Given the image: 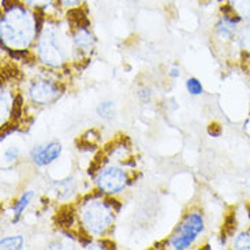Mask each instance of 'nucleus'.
<instances>
[{
  "instance_id": "obj_1",
  "label": "nucleus",
  "mask_w": 250,
  "mask_h": 250,
  "mask_svg": "<svg viewBox=\"0 0 250 250\" xmlns=\"http://www.w3.org/2000/svg\"><path fill=\"white\" fill-rule=\"evenodd\" d=\"M204 230V219L200 213H190L186 216L185 222L181 224L174 237L171 239V245L174 249H188L190 245L196 241L200 232Z\"/></svg>"
},
{
  "instance_id": "obj_2",
  "label": "nucleus",
  "mask_w": 250,
  "mask_h": 250,
  "mask_svg": "<svg viewBox=\"0 0 250 250\" xmlns=\"http://www.w3.org/2000/svg\"><path fill=\"white\" fill-rule=\"evenodd\" d=\"M83 220L89 230L92 232H102L109 226L111 222V216L107 208L102 205V204H93L86 208L85 215H83Z\"/></svg>"
},
{
  "instance_id": "obj_3",
  "label": "nucleus",
  "mask_w": 250,
  "mask_h": 250,
  "mask_svg": "<svg viewBox=\"0 0 250 250\" xmlns=\"http://www.w3.org/2000/svg\"><path fill=\"white\" fill-rule=\"evenodd\" d=\"M97 183L104 193H118L126 186V174L121 168L109 167L99 175Z\"/></svg>"
},
{
  "instance_id": "obj_4",
  "label": "nucleus",
  "mask_w": 250,
  "mask_h": 250,
  "mask_svg": "<svg viewBox=\"0 0 250 250\" xmlns=\"http://www.w3.org/2000/svg\"><path fill=\"white\" fill-rule=\"evenodd\" d=\"M62 152V145L59 142H51L45 146H39L34 149L33 160L37 166H47L55 162Z\"/></svg>"
},
{
  "instance_id": "obj_5",
  "label": "nucleus",
  "mask_w": 250,
  "mask_h": 250,
  "mask_svg": "<svg viewBox=\"0 0 250 250\" xmlns=\"http://www.w3.org/2000/svg\"><path fill=\"white\" fill-rule=\"evenodd\" d=\"M30 95L34 102L47 103L51 100L52 96L56 95V90L48 83H40V85H34L30 90Z\"/></svg>"
},
{
  "instance_id": "obj_6",
  "label": "nucleus",
  "mask_w": 250,
  "mask_h": 250,
  "mask_svg": "<svg viewBox=\"0 0 250 250\" xmlns=\"http://www.w3.org/2000/svg\"><path fill=\"white\" fill-rule=\"evenodd\" d=\"M67 17L68 20L71 21L75 26L80 27V29H85L86 26H89L88 18H86V15H85V13L82 11L81 8H73V10H70Z\"/></svg>"
},
{
  "instance_id": "obj_7",
  "label": "nucleus",
  "mask_w": 250,
  "mask_h": 250,
  "mask_svg": "<svg viewBox=\"0 0 250 250\" xmlns=\"http://www.w3.org/2000/svg\"><path fill=\"white\" fill-rule=\"evenodd\" d=\"M56 220H58V224L62 226V227H70V226H73V223H74V210H73V208H70V207L62 208L59 210V213H58Z\"/></svg>"
},
{
  "instance_id": "obj_8",
  "label": "nucleus",
  "mask_w": 250,
  "mask_h": 250,
  "mask_svg": "<svg viewBox=\"0 0 250 250\" xmlns=\"http://www.w3.org/2000/svg\"><path fill=\"white\" fill-rule=\"evenodd\" d=\"M32 197H33V193H32V191H27V193H25V194L21 197L20 200L15 203V207H14V222H18L21 213H22L23 209H25L27 205H29L30 200H32Z\"/></svg>"
},
{
  "instance_id": "obj_9",
  "label": "nucleus",
  "mask_w": 250,
  "mask_h": 250,
  "mask_svg": "<svg viewBox=\"0 0 250 250\" xmlns=\"http://www.w3.org/2000/svg\"><path fill=\"white\" fill-rule=\"evenodd\" d=\"M232 8H235L242 18L250 20V0H231Z\"/></svg>"
},
{
  "instance_id": "obj_10",
  "label": "nucleus",
  "mask_w": 250,
  "mask_h": 250,
  "mask_svg": "<svg viewBox=\"0 0 250 250\" xmlns=\"http://www.w3.org/2000/svg\"><path fill=\"white\" fill-rule=\"evenodd\" d=\"M1 249H22L23 248V238L22 237H8L1 239Z\"/></svg>"
},
{
  "instance_id": "obj_11",
  "label": "nucleus",
  "mask_w": 250,
  "mask_h": 250,
  "mask_svg": "<svg viewBox=\"0 0 250 250\" xmlns=\"http://www.w3.org/2000/svg\"><path fill=\"white\" fill-rule=\"evenodd\" d=\"M235 249L250 250V232H242L239 234L234 241Z\"/></svg>"
},
{
  "instance_id": "obj_12",
  "label": "nucleus",
  "mask_w": 250,
  "mask_h": 250,
  "mask_svg": "<svg viewBox=\"0 0 250 250\" xmlns=\"http://www.w3.org/2000/svg\"><path fill=\"white\" fill-rule=\"evenodd\" d=\"M97 112L99 115L102 118H105V119H109L114 116V103L107 102V103H102L97 108Z\"/></svg>"
},
{
  "instance_id": "obj_13",
  "label": "nucleus",
  "mask_w": 250,
  "mask_h": 250,
  "mask_svg": "<svg viewBox=\"0 0 250 250\" xmlns=\"http://www.w3.org/2000/svg\"><path fill=\"white\" fill-rule=\"evenodd\" d=\"M235 229H237V222H235V215L231 213L229 216L226 217V222H224L223 230H224V235H232L235 232Z\"/></svg>"
},
{
  "instance_id": "obj_14",
  "label": "nucleus",
  "mask_w": 250,
  "mask_h": 250,
  "mask_svg": "<svg viewBox=\"0 0 250 250\" xmlns=\"http://www.w3.org/2000/svg\"><path fill=\"white\" fill-rule=\"evenodd\" d=\"M186 88L189 90L190 95H201L203 93V85L197 78H190L186 81Z\"/></svg>"
},
{
  "instance_id": "obj_15",
  "label": "nucleus",
  "mask_w": 250,
  "mask_h": 250,
  "mask_svg": "<svg viewBox=\"0 0 250 250\" xmlns=\"http://www.w3.org/2000/svg\"><path fill=\"white\" fill-rule=\"evenodd\" d=\"M22 104H23L22 97H21V96H17L13 103V111H11V118H13L14 121L18 119L21 116V114H22Z\"/></svg>"
},
{
  "instance_id": "obj_16",
  "label": "nucleus",
  "mask_w": 250,
  "mask_h": 250,
  "mask_svg": "<svg viewBox=\"0 0 250 250\" xmlns=\"http://www.w3.org/2000/svg\"><path fill=\"white\" fill-rule=\"evenodd\" d=\"M241 44H242V47L246 51H249L250 52V26H248L246 29L242 30V36H241Z\"/></svg>"
},
{
  "instance_id": "obj_17",
  "label": "nucleus",
  "mask_w": 250,
  "mask_h": 250,
  "mask_svg": "<svg viewBox=\"0 0 250 250\" xmlns=\"http://www.w3.org/2000/svg\"><path fill=\"white\" fill-rule=\"evenodd\" d=\"M208 133H209L212 137H219L220 133H222V128L217 123H210L209 127H208Z\"/></svg>"
},
{
  "instance_id": "obj_18",
  "label": "nucleus",
  "mask_w": 250,
  "mask_h": 250,
  "mask_svg": "<svg viewBox=\"0 0 250 250\" xmlns=\"http://www.w3.org/2000/svg\"><path fill=\"white\" fill-rule=\"evenodd\" d=\"M17 155H18V149H10V150H7L6 152V156L8 157V160H13V159H15L17 157Z\"/></svg>"
},
{
  "instance_id": "obj_19",
  "label": "nucleus",
  "mask_w": 250,
  "mask_h": 250,
  "mask_svg": "<svg viewBox=\"0 0 250 250\" xmlns=\"http://www.w3.org/2000/svg\"><path fill=\"white\" fill-rule=\"evenodd\" d=\"M17 1H18V0H3V7H6V8L14 7Z\"/></svg>"
},
{
  "instance_id": "obj_20",
  "label": "nucleus",
  "mask_w": 250,
  "mask_h": 250,
  "mask_svg": "<svg viewBox=\"0 0 250 250\" xmlns=\"http://www.w3.org/2000/svg\"><path fill=\"white\" fill-rule=\"evenodd\" d=\"M63 3L66 4V6H75V4H78L80 3V0H63Z\"/></svg>"
},
{
  "instance_id": "obj_21",
  "label": "nucleus",
  "mask_w": 250,
  "mask_h": 250,
  "mask_svg": "<svg viewBox=\"0 0 250 250\" xmlns=\"http://www.w3.org/2000/svg\"><path fill=\"white\" fill-rule=\"evenodd\" d=\"M171 75H172V77H178V75H179V71H178L176 68H172V70H171Z\"/></svg>"
},
{
  "instance_id": "obj_22",
  "label": "nucleus",
  "mask_w": 250,
  "mask_h": 250,
  "mask_svg": "<svg viewBox=\"0 0 250 250\" xmlns=\"http://www.w3.org/2000/svg\"><path fill=\"white\" fill-rule=\"evenodd\" d=\"M27 3H30V4H37L39 1H41V0H26Z\"/></svg>"
},
{
  "instance_id": "obj_23",
  "label": "nucleus",
  "mask_w": 250,
  "mask_h": 250,
  "mask_svg": "<svg viewBox=\"0 0 250 250\" xmlns=\"http://www.w3.org/2000/svg\"><path fill=\"white\" fill-rule=\"evenodd\" d=\"M248 212H249V216H250V205L248 207Z\"/></svg>"
}]
</instances>
